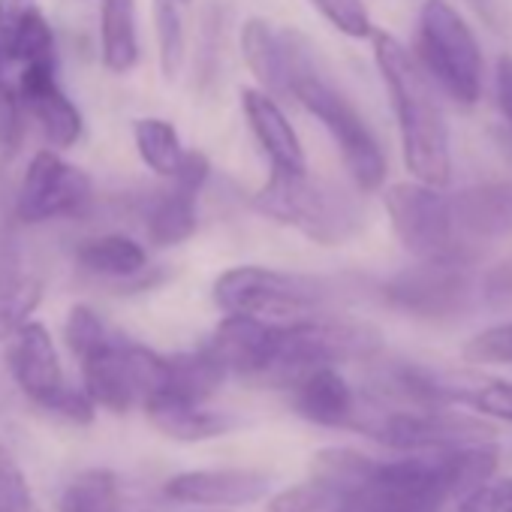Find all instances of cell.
Returning a JSON list of instances; mask_svg holds the SVG:
<instances>
[{"instance_id": "1", "label": "cell", "mask_w": 512, "mask_h": 512, "mask_svg": "<svg viewBox=\"0 0 512 512\" xmlns=\"http://www.w3.org/2000/svg\"><path fill=\"white\" fill-rule=\"evenodd\" d=\"M494 443L404 452L377 461L329 512H443L446 500L464 497L497 473Z\"/></svg>"}, {"instance_id": "2", "label": "cell", "mask_w": 512, "mask_h": 512, "mask_svg": "<svg viewBox=\"0 0 512 512\" xmlns=\"http://www.w3.org/2000/svg\"><path fill=\"white\" fill-rule=\"evenodd\" d=\"M368 40L374 46V64L398 121L407 172L422 184L446 187L452 172L449 133L431 91V79L413 58V52H407L401 40H395L389 31L374 28Z\"/></svg>"}, {"instance_id": "3", "label": "cell", "mask_w": 512, "mask_h": 512, "mask_svg": "<svg viewBox=\"0 0 512 512\" xmlns=\"http://www.w3.org/2000/svg\"><path fill=\"white\" fill-rule=\"evenodd\" d=\"M284 31L290 46V97L332 136L353 184L362 193H377L386 184L389 166L374 130L368 127L359 106L347 97V91L338 88L335 79L323 70L311 40L296 28Z\"/></svg>"}, {"instance_id": "4", "label": "cell", "mask_w": 512, "mask_h": 512, "mask_svg": "<svg viewBox=\"0 0 512 512\" xmlns=\"http://www.w3.org/2000/svg\"><path fill=\"white\" fill-rule=\"evenodd\" d=\"M253 208L323 247L350 241L365 223L362 205L347 190L332 181L311 178V172L272 169L263 187L253 193Z\"/></svg>"}, {"instance_id": "5", "label": "cell", "mask_w": 512, "mask_h": 512, "mask_svg": "<svg viewBox=\"0 0 512 512\" xmlns=\"http://www.w3.org/2000/svg\"><path fill=\"white\" fill-rule=\"evenodd\" d=\"M338 278L284 272L272 266H232L214 278L211 296L223 314L256 317V320H302L326 314L338 299Z\"/></svg>"}, {"instance_id": "6", "label": "cell", "mask_w": 512, "mask_h": 512, "mask_svg": "<svg viewBox=\"0 0 512 512\" xmlns=\"http://www.w3.org/2000/svg\"><path fill=\"white\" fill-rule=\"evenodd\" d=\"M380 350H383L380 329L362 320L314 314L302 320L275 323L272 365L263 383L287 389L299 374L311 368L320 365L338 368L347 362H365L374 359Z\"/></svg>"}, {"instance_id": "7", "label": "cell", "mask_w": 512, "mask_h": 512, "mask_svg": "<svg viewBox=\"0 0 512 512\" xmlns=\"http://www.w3.org/2000/svg\"><path fill=\"white\" fill-rule=\"evenodd\" d=\"M353 428L401 452L494 443L497 437L494 425L467 413H455L452 407H398L383 404L374 395L359 398Z\"/></svg>"}, {"instance_id": "8", "label": "cell", "mask_w": 512, "mask_h": 512, "mask_svg": "<svg viewBox=\"0 0 512 512\" xmlns=\"http://www.w3.org/2000/svg\"><path fill=\"white\" fill-rule=\"evenodd\" d=\"M419 67L458 106H473L482 97V52L455 7L446 0H425L416 25Z\"/></svg>"}, {"instance_id": "9", "label": "cell", "mask_w": 512, "mask_h": 512, "mask_svg": "<svg viewBox=\"0 0 512 512\" xmlns=\"http://www.w3.org/2000/svg\"><path fill=\"white\" fill-rule=\"evenodd\" d=\"M79 371L82 389L94 401V407L130 413L157 392L166 371V356L124 338L115 329L109 338L79 356Z\"/></svg>"}, {"instance_id": "10", "label": "cell", "mask_w": 512, "mask_h": 512, "mask_svg": "<svg viewBox=\"0 0 512 512\" xmlns=\"http://www.w3.org/2000/svg\"><path fill=\"white\" fill-rule=\"evenodd\" d=\"M7 368L19 392L46 413H55L73 425L94 422V401L82 386L67 380L52 332L43 323L31 320L7 341Z\"/></svg>"}, {"instance_id": "11", "label": "cell", "mask_w": 512, "mask_h": 512, "mask_svg": "<svg viewBox=\"0 0 512 512\" xmlns=\"http://www.w3.org/2000/svg\"><path fill=\"white\" fill-rule=\"evenodd\" d=\"M440 190L443 187H431L416 178L401 181V184L386 187L383 208L389 214L395 238L410 256L425 263L467 266L458 235H455V223H452L449 193H440Z\"/></svg>"}, {"instance_id": "12", "label": "cell", "mask_w": 512, "mask_h": 512, "mask_svg": "<svg viewBox=\"0 0 512 512\" xmlns=\"http://www.w3.org/2000/svg\"><path fill=\"white\" fill-rule=\"evenodd\" d=\"M94 199L91 175L64 160L58 148H43L31 157L19 190H16V217L28 226H40L61 217H76Z\"/></svg>"}, {"instance_id": "13", "label": "cell", "mask_w": 512, "mask_h": 512, "mask_svg": "<svg viewBox=\"0 0 512 512\" xmlns=\"http://www.w3.org/2000/svg\"><path fill=\"white\" fill-rule=\"evenodd\" d=\"M380 296L389 308L419 317V320H449L470 308L473 278L467 266L455 263H425L392 275Z\"/></svg>"}, {"instance_id": "14", "label": "cell", "mask_w": 512, "mask_h": 512, "mask_svg": "<svg viewBox=\"0 0 512 512\" xmlns=\"http://www.w3.org/2000/svg\"><path fill=\"white\" fill-rule=\"evenodd\" d=\"M449 208L467 266L512 235V184H479L449 193Z\"/></svg>"}, {"instance_id": "15", "label": "cell", "mask_w": 512, "mask_h": 512, "mask_svg": "<svg viewBox=\"0 0 512 512\" xmlns=\"http://www.w3.org/2000/svg\"><path fill=\"white\" fill-rule=\"evenodd\" d=\"M19 97L28 118L43 130L46 142L58 151H67L82 142L85 118L70 94L58 82V64H25L19 73Z\"/></svg>"}, {"instance_id": "16", "label": "cell", "mask_w": 512, "mask_h": 512, "mask_svg": "<svg viewBox=\"0 0 512 512\" xmlns=\"http://www.w3.org/2000/svg\"><path fill=\"white\" fill-rule=\"evenodd\" d=\"M238 100H241L247 130L256 139V145H260V151L266 154V160L272 163V169H278V172H308V157H305L302 139H299L296 127L290 124L281 100L266 94L263 88H256V85L241 88Z\"/></svg>"}, {"instance_id": "17", "label": "cell", "mask_w": 512, "mask_h": 512, "mask_svg": "<svg viewBox=\"0 0 512 512\" xmlns=\"http://www.w3.org/2000/svg\"><path fill=\"white\" fill-rule=\"evenodd\" d=\"M272 491V479L256 470H190L166 482L163 494L178 503L211 509L247 506Z\"/></svg>"}, {"instance_id": "18", "label": "cell", "mask_w": 512, "mask_h": 512, "mask_svg": "<svg viewBox=\"0 0 512 512\" xmlns=\"http://www.w3.org/2000/svg\"><path fill=\"white\" fill-rule=\"evenodd\" d=\"M287 389L293 395V410L302 419L323 428H353L359 395L335 365L311 368L299 374Z\"/></svg>"}, {"instance_id": "19", "label": "cell", "mask_w": 512, "mask_h": 512, "mask_svg": "<svg viewBox=\"0 0 512 512\" xmlns=\"http://www.w3.org/2000/svg\"><path fill=\"white\" fill-rule=\"evenodd\" d=\"M76 263L82 272L103 278L118 290H151L154 284L148 281V250L124 232H106L82 241Z\"/></svg>"}, {"instance_id": "20", "label": "cell", "mask_w": 512, "mask_h": 512, "mask_svg": "<svg viewBox=\"0 0 512 512\" xmlns=\"http://www.w3.org/2000/svg\"><path fill=\"white\" fill-rule=\"evenodd\" d=\"M238 49L256 88L278 100H290V46L284 28L253 16L238 31Z\"/></svg>"}, {"instance_id": "21", "label": "cell", "mask_w": 512, "mask_h": 512, "mask_svg": "<svg viewBox=\"0 0 512 512\" xmlns=\"http://www.w3.org/2000/svg\"><path fill=\"white\" fill-rule=\"evenodd\" d=\"M142 407L160 434L181 440V443L211 440L235 428V416L208 407V401H181V398L157 395V398H148Z\"/></svg>"}, {"instance_id": "22", "label": "cell", "mask_w": 512, "mask_h": 512, "mask_svg": "<svg viewBox=\"0 0 512 512\" xmlns=\"http://www.w3.org/2000/svg\"><path fill=\"white\" fill-rule=\"evenodd\" d=\"M139 19L136 0L100 4V61L112 76H127L139 64Z\"/></svg>"}, {"instance_id": "23", "label": "cell", "mask_w": 512, "mask_h": 512, "mask_svg": "<svg viewBox=\"0 0 512 512\" xmlns=\"http://www.w3.org/2000/svg\"><path fill=\"white\" fill-rule=\"evenodd\" d=\"M196 193H187L175 184H169L163 193H157L145 211V232L148 241L157 247H178L190 241L199 229V208Z\"/></svg>"}, {"instance_id": "24", "label": "cell", "mask_w": 512, "mask_h": 512, "mask_svg": "<svg viewBox=\"0 0 512 512\" xmlns=\"http://www.w3.org/2000/svg\"><path fill=\"white\" fill-rule=\"evenodd\" d=\"M43 305V281L22 269L0 272V344H7Z\"/></svg>"}, {"instance_id": "25", "label": "cell", "mask_w": 512, "mask_h": 512, "mask_svg": "<svg viewBox=\"0 0 512 512\" xmlns=\"http://www.w3.org/2000/svg\"><path fill=\"white\" fill-rule=\"evenodd\" d=\"M133 145H136V154L139 160L160 178H172L178 163H181V154H184V145H181V136L175 130L172 121L166 118H136L133 121Z\"/></svg>"}, {"instance_id": "26", "label": "cell", "mask_w": 512, "mask_h": 512, "mask_svg": "<svg viewBox=\"0 0 512 512\" xmlns=\"http://www.w3.org/2000/svg\"><path fill=\"white\" fill-rule=\"evenodd\" d=\"M58 512H121L118 476L103 467L76 473L58 497Z\"/></svg>"}, {"instance_id": "27", "label": "cell", "mask_w": 512, "mask_h": 512, "mask_svg": "<svg viewBox=\"0 0 512 512\" xmlns=\"http://www.w3.org/2000/svg\"><path fill=\"white\" fill-rule=\"evenodd\" d=\"M154 40L160 76L166 85H172L187 64V31L178 0H154Z\"/></svg>"}, {"instance_id": "28", "label": "cell", "mask_w": 512, "mask_h": 512, "mask_svg": "<svg viewBox=\"0 0 512 512\" xmlns=\"http://www.w3.org/2000/svg\"><path fill=\"white\" fill-rule=\"evenodd\" d=\"M341 485L314 470L305 482H296L284 491H278L269 500V512H329L338 500H341Z\"/></svg>"}, {"instance_id": "29", "label": "cell", "mask_w": 512, "mask_h": 512, "mask_svg": "<svg viewBox=\"0 0 512 512\" xmlns=\"http://www.w3.org/2000/svg\"><path fill=\"white\" fill-rule=\"evenodd\" d=\"M55 31L49 25V19L43 16V10L34 4H28L19 31H16V43H13V67H25V64H58L55 55Z\"/></svg>"}, {"instance_id": "30", "label": "cell", "mask_w": 512, "mask_h": 512, "mask_svg": "<svg viewBox=\"0 0 512 512\" xmlns=\"http://www.w3.org/2000/svg\"><path fill=\"white\" fill-rule=\"evenodd\" d=\"M25 130H28V112L22 106L19 88L0 76V154L16 157L25 145Z\"/></svg>"}, {"instance_id": "31", "label": "cell", "mask_w": 512, "mask_h": 512, "mask_svg": "<svg viewBox=\"0 0 512 512\" xmlns=\"http://www.w3.org/2000/svg\"><path fill=\"white\" fill-rule=\"evenodd\" d=\"M308 4L344 37L350 40H368L374 34L371 16L365 0H308Z\"/></svg>"}, {"instance_id": "32", "label": "cell", "mask_w": 512, "mask_h": 512, "mask_svg": "<svg viewBox=\"0 0 512 512\" xmlns=\"http://www.w3.org/2000/svg\"><path fill=\"white\" fill-rule=\"evenodd\" d=\"M115 329L91 308V305H73L67 311L64 320V341L70 347V353L79 359L82 353H88L91 347H97L103 338H109Z\"/></svg>"}, {"instance_id": "33", "label": "cell", "mask_w": 512, "mask_h": 512, "mask_svg": "<svg viewBox=\"0 0 512 512\" xmlns=\"http://www.w3.org/2000/svg\"><path fill=\"white\" fill-rule=\"evenodd\" d=\"M0 512H43L7 446H0Z\"/></svg>"}, {"instance_id": "34", "label": "cell", "mask_w": 512, "mask_h": 512, "mask_svg": "<svg viewBox=\"0 0 512 512\" xmlns=\"http://www.w3.org/2000/svg\"><path fill=\"white\" fill-rule=\"evenodd\" d=\"M461 353L470 365H512V320L482 329Z\"/></svg>"}, {"instance_id": "35", "label": "cell", "mask_w": 512, "mask_h": 512, "mask_svg": "<svg viewBox=\"0 0 512 512\" xmlns=\"http://www.w3.org/2000/svg\"><path fill=\"white\" fill-rule=\"evenodd\" d=\"M464 404L488 419L512 422V380H491L476 374Z\"/></svg>"}, {"instance_id": "36", "label": "cell", "mask_w": 512, "mask_h": 512, "mask_svg": "<svg viewBox=\"0 0 512 512\" xmlns=\"http://www.w3.org/2000/svg\"><path fill=\"white\" fill-rule=\"evenodd\" d=\"M208 178H211V160H208V154L199 151V148H184L181 163H178L175 175L169 178V184H175V187L199 196L202 187L208 184Z\"/></svg>"}, {"instance_id": "37", "label": "cell", "mask_w": 512, "mask_h": 512, "mask_svg": "<svg viewBox=\"0 0 512 512\" xmlns=\"http://www.w3.org/2000/svg\"><path fill=\"white\" fill-rule=\"evenodd\" d=\"M28 4L31 0H0V76H7L13 67V43Z\"/></svg>"}, {"instance_id": "38", "label": "cell", "mask_w": 512, "mask_h": 512, "mask_svg": "<svg viewBox=\"0 0 512 512\" xmlns=\"http://www.w3.org/2000/svg\"><path fill=\"white\" fill-rule=\"evenodd\" d=\"M458 512H500L497 491H494V476L488 482H482L479 488L467 491L464 497H458Z\"/></svg>"}, {"instance_id": "39", "label": "cell", "mask_w": 512, "mask_h": 512, "mask_svg": "<svg viewBox=\"0 0 512 512\" xmlns=\"http://www.w3.org/2000/svg\"><path fill=\"white\" fill-rule=\"evenodd\" d=\"M497 106L512 127V55H500L497 61Z\"/></svg>"}, {"instance_id": "40", "label": "cell", "mask_w": 512, "mask_h": 512, "mask_svg": "<svg viewBox=\"0 0 512 512\" xmlns=\"http://www.w3.org/2000/svg\"><path fill=\"white\" fill-rule=\"evenodd\" d=\"M470 7L476 10V16H479L491 31L500 28V4H497V0H470Z\"/></svg>"}, {"instance_id": "41", "label": "cell", "mask_w": 512, "mask_h": 512, "mask_svg": "<svg viewBox=\"0 0 512 512\" xmlns=\"http://www.w3.org/2000/svg\"><path fill=\"white\" fill-rule=\"evenodd\" d=\"M494 491H497V506H500V512H512V476L494 479Z\"/></svg>"}, {"instance_id": "42", "label": "cell", "mask_w": 512, "mask_h": 512, "mask_svg": "<svg viewBox=\"0 0 512 512\" xmlns=\"http://www.w3.org/2000/svg\"><path fill=\"white\" fill-rule=\"evenodd\" d=\"M178 4H190V0H178Z\"/></svg>"}, {"instance_id": "43", "label": "cell", "mask_w": 512, "mask_h": 512, "mask_svg": "<svg viewBox=\"0 0 512 512\" xmlns=\"http://www.w3.org/2000/svg\"><path fill=\"white\" fill-rule=\"evenodd\" d=\"M208 512H223V509H208Z\"/></svg>"}]
</instances>
